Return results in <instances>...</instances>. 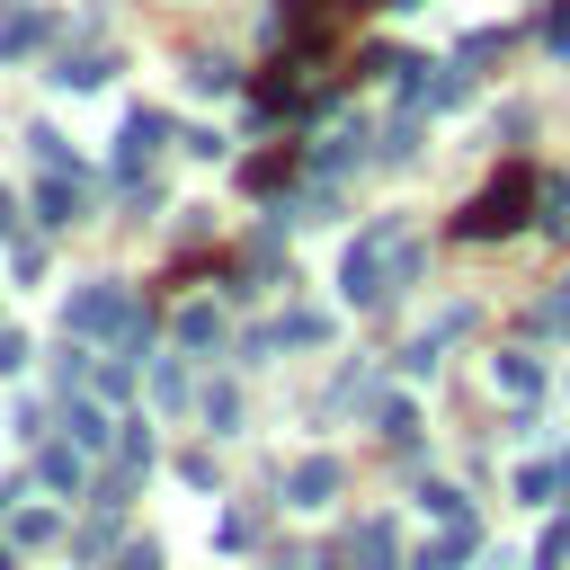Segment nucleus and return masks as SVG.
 <instances>
[{
    "mask_svg": "<svg viewBox=\"0 0 570 570\" xmlns=\"http://www.w3.org/2000/svg\"><path fill=\"white\" fill-rule=\"evenodd\" d=\"M98 71H107V53H62V71H53V80H62V89H89Z\"/></svg>",
    "mask_w": 570,
    "mask_h": 570,
    "instance_id": "9",
    "label": "nucleus"
},
{
    "mask_svg": "<svg viewBox=\"0 0 570 570\" xmlns=\"http://www.w3.org/2000/svg\"><path fill=\"white\" fill-rule=\"evenodd\" d=\"M18 356H27V347H18V338H9V330H0V374H9V365H18Z\"/></svg>",
    "mask_w": 570,
    "mask_h": 570,
    "instance_id": "13",
    "label": "nucleus"
},
{
    "mask_svg": "<svg viewBox=\"0 0 570 570\" xmlns=\"http://www.w3.org/2000/svg\"><path fill=\"white\" fill-rule=\"evenodd\" d=\"M160 134H169V125H160V116H134V125H125V169H142V160H151V142H160Z\"/></svg>",
    "mask_w": 570,
    "mask_h": 570,
    "instance_id": "5",
    "label": "nucleus"
},
{
    "mask_svg": "<svg viewBox=\"0 0 570 570\" xmlns=\"http://www.w3.org/2000/svg\"><path fill=\"white\" fill-rule=\"evenodd\" d=\"M401 276H410V232H401V223H374V232L347 249V294H356V303H383Z\"/></svg>",
    "mask_w": 570,
    "mask_h": 570,
    "instance_id": "2",
    "label": "nucleus"
},
{
    "mask_svg": "<svg viewBox=\"0 0 570 570\" xmlns=\"http://www.w3.org/2000/svg\"><path fill=\"white\" fill-rule=\"evenodd\" d=\"M36 205H45V223H71V214H80V187H71V178H45Z\"/></svg>",
    "mask_w": 570,
    "mask_h": 570,
    "instance_id": "6",
    "label": "nucleus"
},
{
    "mask_svg": "<svg viewBox=\"0 0 570 570\" xmlns=\"http://www.w3.org/2000/svg\"><path fill=\"white\" fill-rule=\"evenodd\" d=\"M71 436H80V454H98L107 445V410L98 401H71Z\"/></svg>",
    "mask_w": 570,
    "mask_h": 570,
    "instance_id": "7",
    "label": "nucleus"
},
{
    "mask_svg": "<svg viewBox=\"0 0 570 570\" xmlns=\"http://www.w3.org/2000/svg\"><path fill=\"white\" fill-rule=\"evenodd\" d=\"M543 36H552V45H570V0H552V18H543Z\"/></svg>",
    "mask_w": 570,
    "mask_h": 570,
    "instance_id": "12",
    "label": "nucleus"
},
{
    "mask_svg": "<svg viewBox=\"0 0 570 570\" xmlns=\"http://www.w3.org/2000/svg\"><path fill=\"white\" fill-rule=\"evenodd\" d=\"M285 169H294V142H285V151H258V160H249V187H276Z\"/></svg>",
    "mask_w": 570,
    "mask_h": 570,
    "instance_id": "11",
    "label": "nucleus"
},
{
    "mask_svg": "<svg viewBox=\"0 0 570 570\" xmlns=\"http://www.w3.org/2000/svg\"><path fill=\"white\" fill-rule=\"evenodd\" d=\"M330 481H338L330 463H303V472H294V499H303V508H321V499H330Z\"/></svg>",
    "mask_w": 570,
    "mask_h": 570,
    "instance_id": "10",
    "label": "nucleus"
},
{
    "mask_svg": "<svg viewBox=\"0 0 570 570\" xmlns=\"http://www.w3.org/2000/svg\"><path fill=\"white\" fill-rule=\"evenodd\" d=\"M125 570H160V561H151V552H125Z\"/></svg>",
    "mask_w": 570,
    "mask_h": 570,
    "instance_id": "14",
    "label": "nucleus"
},
{
    "mask_svg": "<svg viewBox=\"0 0 570 570\" xmlns=\"http://www.w3.org/2000/svg\"><path fill=\"white\" fill-rule=\"evenodd\" d=\"M0 232H9V187H0Z\"/></svg>",
    "mask_w": 570,
    "mask_h": 570,
    "instance_id": "15",
    "label": "nucleus"
},
{
    "mask_svg": "<svg viewBox=\"0 0 570 570\" xmlns=\"http://www.w3.org/2000/svg\"><path fill=\"white\" fill-rule=\"evenodd\" d=\"M525 214H534V169H525V160H508V169H499V178L454 214V232H463V240H499V232H517Z\"/></svg>",
    "mask_w": 570,
    "mask_h": 570,
    "instance_id": "1",
    "label": "nucleus"
},
{
    "mask_svg": "<svg viewBox=\"0 0 570 570\" xmlns=\"http://www.w3.org/2000/svg\"><path fill=\"white\" fill-rule=\"evenodd\" d=\"M62 330H80V338H134V294L125 285H89V294L62 303Z\"/></svg>",
    "mask_w": 570,
    "mask_h": 570,
    "instance_id": "3",
    "label": "nucleus"
},
{
    "mask_svg": "<svg viewBox=\"0 0 570 570\" xmlns=\"http://www.w3.org/2000/svg\"><path fill=\"white\" fill-rule=\"evenodd\" d=\"M276 27H285L294 45H321V27H330V0H285V9H276Z\"/></svg>",
    "mask_w": 570,
    "mask_h": 570,
    "instance_id": "4",
    "label": "nucleus"
},
{
    "mask_svg": "<svg viewBox=\"0 0 570 570\" xmlns=\"http://www.w3.org/2000/svg\"><path fill=\"white\" fill-rule=\"evenodd\" d=\"M534 383H543V374H534V356H499V392H517V401H534Z\"/></svg>",
    "mask_w": 570,
    "mask_h": 570,
    "instance_id": "8",
    "label": "nucleus"
}]
</instances>
